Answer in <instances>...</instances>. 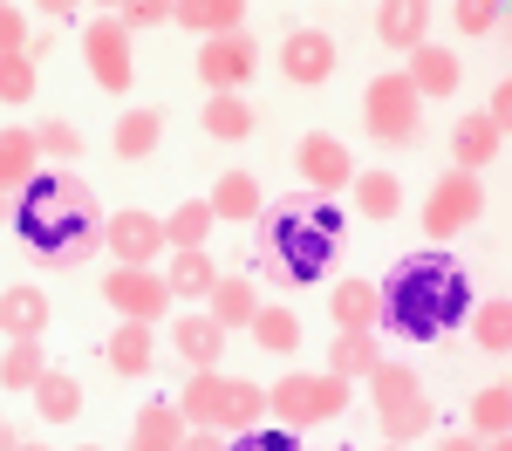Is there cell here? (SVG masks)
Listing matches in <instances>:
<instances>
[{"mask_svg": "<svg viewBox=\"0 0 512 451\" xmlns=\"http://www.w3.org/2000/svg\"><path fill=\"white\" fill-rule=\"evenodd\" d=\"M103 205L89 199V185H82L76 171H35L21 192H14V233L28 240V253H35L41 267H82V260H96L103 253Z\"/></svg>", "mask_w": 512, "mask_h": 451, "instance_id": "obj_1", "label": "cell"}, {"mask_svg": "<svg viewBox=\"0 0 512 451\" xmlns=\"http://www.w3.org/2000/svg\"><path fill=\"white\" fill-rule=\"evenodd\" d=\"M376 301H383L376 328H390L403 342H444L451 328H465V315H472V274L444 246H424V253L396 260L390 281L376 287Z\"/></svg>", "mask_w": 512, "mask_h": 451, "instance_id": "obj_2", "label": "cell"}, {"mask_svg": "<svg viewBox=\"0 0 512 451\" xmlns=\"http://www.w3.org/2000/svg\"><path fill=\"white\" fill-rule=\"evenodd\" d=\"M260 240H253V274L287 287H321L342 260V205L321 199V192H294V199L267 205L260 219Z\"/></svg>", "mask_w": 512, "mask_h": 451, "instance_id": "obj_3", "label": "cell"}, {"mask_svg": "<svg viewBox=\"0 0 512 451\" xmlns=\"http://www.w3.org/2000/svg\"><path fill=\"white\" fill-rule=\"evenodd\" d=\"M349 404V383L342 376H280L274 390H267V417H280V431H308V424H328L335 410Z\"/></svg>", "mask_w": 512, "mask_h": 451, "instance_id": "obj_4", "label": "cell"}, {"mask_svg": "<svg viewBox=\"0 0 512 451\" xmlns=\"http://www.w3.org/2000/svg\"><path fill=\"white\" fill-rule=\"evenodd\" d=\"M362 123H369V137H383V144H417L424 103H417V89L403 76H376L362 89Z\"/></svg>", "mask_w": 512, "mask_h": 451, "instance_id": "obj_5", "label": "cell"}, {"mask_svg": "<svg viewBox=\"0 0 512 451\" xmlns=\"http://www.w3.org/2000/svg\"><path fill=\"white\" fill-rule=\"evenodd\" d=\"M485 219V185H478L472 171H451V178H437V192L424 199V240H458L465 226Z\"/></svg>", "mask_w": 512, "mask_h": 451, "instance_id": "obj_6", "label": "cell"}, {"mask_svg": "<svg viewBox=\"0 0 512 451\" xmlns=\"http://www.w3.org/2000/svg\"><path fill=\"white\" fill-rule=\"evenodd\" d=\"M82 62H89L96 89H110V96H123V89L137 82V55H130V35H123L110 14H96V21L82 28Z\"/></svg>", "mask_w": 512, "mask_h": 451, "instance_id": "obj_7", "label": "cell"}, {"mask_svg": "<svg viewBox=\"0 0 512 451\" xmlns=\"http://www.w3.org/2000/svg\"><path fill=\"white\" fill-rule=\"evenodd\" d=\"M294 171H301V185L321 192V199H335L342 185H355V158L342 137H328V130H308L301 144H294Z\"/></svg>", "mask_w": 512, "mask_h": 451, "instance_id": "obj_8", "label": "cell"}, {"mask_svg": "<svg viewBox=\"0 0 512 451\" xmlns=\"http://www.w3.org/2000/svg\"><path fill=\"white\" fill-rule=\"evenodd\" d=\"M103 301L117 308L123 322H158V315H171V294H164V274L158 267H117L110 281H103Z\"/></svg>", "mask_w": 512, "mask_h": 451, "instance_id": "obj_9", "label": "cell"}, {"mask_svg": "<svg viewBox=\"0 0 512 451\" xmlns=\"http://www.w3.org/2000/svg\"><path fill=\"white\" fill-rule=\"evenodd\" d=\"M260 69V48H253V35L239 28V35H219L198 48V82L212 89V96H239V82Z\"/></svg>", "mask_w": 512, "mask_h": 451, "instance_id": "obj_10", "label": "cell"}, {"mask_svg": "<svg viewBox=\"0 0 512 451\" xmlns=\"http://www.w3.org/2000/svg\"><path fill=\"white\" fill-rule=\"evenodd\" d=\"M103 246L117 253V267H151L164 253V219L158 212H110L103 219Z\"/></svg>", "mask_w": 512, "mask_h": 451, "instance_id": "obj_11", "label": "cell"}, {"mask_svg": "<svg viewBox=\"0 0 512 451\" xmlns=\"http://www.w3.org/2000/svg\"><path fill=\"white\" fill-rule=\"evenodd\" d=\"M280 76L301 82V89L328 82L335 76V35H328V28H294V35L280 41Z\"/></svg>", "mask_w": 512, "mask_h": 451, "instance_id": "obj_12", "label": "cell"}, {"mask_svg": "<svg viewBox=\"0 0 512 451\" xmlns=\"http://www.w3.org/2000/svg\"><path fill=\"white\" fill-rule=\"evenodd\" d=\"M431 21H437V7H424V0H383L376 7V41H390V48H424L431 41Z\"/></svg>", "mask_w": 512, "mask_h": 451, "instance_id": "obj_13", "label": "cell"}, {"mask_svg": "<svg viewBox=\"0 0 512 451\" xmlns=\"http://www.w3.org/2000/svg\"><path fill=\"white\" fill-rule=\"evenodd\" d=\"M48 315H55V301L41 287H7L0 294V335H14V342H41Z\"/></svg>", "mask_w": 512, "mask_h": 451, "instance_id": "obj_14", "label": "cell"}, {"mask_svg": "<svg viewBox=\"0 0 512 451\" xmlns=\"http://www.w3.org/2000/svg\"><path fill=\"white\" fill-rule=\"evenodd\" d=\"M205 205H212V219H239V226H253V219L267 212V192H260L253 171H226V178L205 192Z\"/></svg>", "mask_w": 512, "mask_h": 451, "instance_id": "obj_15", "label": "cell"}, {"mask_svg": "<svg viewBox=\"0 0 512 451\" xmlns=\"http://www.w3.org/2000/svg\"><path fill=\"white\" fill-rule=\"evenodd\" d=\"M171 21L192 28V35H205V41H219V35H239L246 0H171Z\"/></svg>", "mask_w": 512, "mask_h": 451, "instance_id": "obj_16", "label": "cell"}, {"mask_svg": "<svg viewBox=\"0 0 512 451\" xmlns=\"http://www.w3.org/2000/svg\"><path fill=\"white\" fill-rule=\"evenodd\" d=\"M192 424L178 417V404H144L130 424V451H185Z\"/></svg>", "mask_w": 512, "mask_h": 451, "instance_id": "obj_17", "label": "cell"}, {"mask_svg": "<svg viewBox=\"0 0 512 451\" xmlns=\"http://www.w3.org/2000/svg\"><path fill=\"white\" fill-rule=\"evenodd\" d=\"M403 82L417 89V103H424V96H451V89H458V55H451V48H437V41H424V48H410Z\"/></svg>", "mask_w": 512, "mask_h": 451, "instance_id": "obj_18", "label": "cell"}, {"mask_svg": "<svg viewBox=\"0 0 512 451\" xmlns=\"http://www.w3.org/2000/svg\"><path fill=\"white\" fill-rule=\"evenodd\" d=\"M178 417H185L192 431H219V417H226V376H219V369H192V383H185V397H178Z\"/></svg>", "mask_w": 512, "mask_h": 451, "instance_id": "obj_19", "label": "cell"}, {"mask_svg": "<svg viewBox=\"0 0 512 451\" xmlns=\"http://www.w3.org/2000/svg\"><path fill=\"white\" fill-rule=\"evenodd\" d=\"M499 151H506V137H499V123L485 117V110L451 130V158H458V171H472V178H478L492 158H499Z\"/></svg>", "mask_w": 512, "mask_h": 451, "instance_id": "obj_20", "label": "cell"}, {"mask_svg": "<svg viewBox=\"0 0 512 451\" xmlns=\"http://www.w3.org/2000/svg\"><path fill=\"white\" fill-rule=\"evenodd\" d=\"M171 342H178V356L192 369H219V356H226V328L212 322V315H178Z\"/></svg>", "mask_w": 512, "mask_h": 451, "instance_id": "obj_21", "label": "cell"}, {"mask_svg": "<svg viewBox=\"0 0 512 451\" xmlns=\"http://www.w3.org/2000/svg\"><path fill=\"white\" fill-rule=\"evenodd\" d=\"M328 308H335V328H342V335H376V315H383L376 281H335Z\"/></svg>", "mask_w": 512, "mask_h": 451, "instance_id": "obj_22", "label": "cell"}, {"mask_svg": "<svg viewBox=\"0 0 512 451\" xmlns=\"http://www.w3.org/2000/svg\"><path fill=\"white\" fill-rule=\"evenodd\" d=\"M376 424H383V445H417V438H431L437 410L424 404V397H396V404H376Z\"/></svg>", "mask_w": 512, "mask_h": 451, "instance_id": "obj_23", "label": "cell"}, {"mask_svg": "<svg viewBox=\"0 0 512 451\" xmlns=\"http://www.w3.org/2000/svg\"><path fill=\"white\" fill-rule=\"evenodd\" d=\"M205 315L226 328H253V315H260V294H253V281H239V274H219V287L205 294Z\"/></svg>", "mask_w": 512, "mask_h": 451, "instance_id": "obj_24", "label": "cell"}, {"mask_svg": "<svg viewBox=\"0 0 512 451\" xmlns=\"http://www.w3.org/2000/svg\"><path fill=\"white\" fill-rule=\"evenodd\" d=\"M267 424V383H253V376H226V417H219V438L226 431H260Z\"/></svg>", "mask_w": 512, "mask_h": 451, "instance_id": "obj_25", "label": "cell"}, {"mask_svg": "<svg viewBox=\"0 0 512 451\" xmlns=\"http://www.w3.org/2000/svg\"><path fill=\"white\" fill-rule=\"evenodd\" d=\"M35 171H41L35 130H0V199H14V192H21Z\"/></svg>", "mask_w": 512, "mask_h": 451, "instance_id": "obj_26", "label": "cell"}, {"mask_svg": "<svg viewBox=\"0 0 512 451\" xmlns=\"http://www.w3.org/2000/svg\"><path fill=\"white\" fill-rule=\"evenodd\" d=\"M103 356H110L117 376H144V369L158 363V335H151L144 322H117V335L103 342Z\"/></svg>", "mask_w": 512, "mask_h": 451, "instance_id": "obj_27", "label": "cell"}, {"mask_svg": "<svg viewBox=\"0 0 512 451\" xmlns=\"http://www.w3.org/2000/svg\"><path fill=\"white\" fill-rule=\"evenodd\" d=\"M383 363H390V356H383V335H335V363H328V376L369 383Z\"/></svg>", "mask_w": 512, "mask_h": 451, "instance_id": "obj_28", "label": "cell"}, {"mask_svg": "<svg viewBox=\"0 0 512 451\" xmlns=\"http://www.w3.org/2000/svg\"><path fill=\"white\" fill-rule=\"evenodd\" d=\"M212 287H219V267L205 253H171V267H164V294L171 301H205Z\"/></svg>", "mask_w": 512, "mask_h": 451, "instance_id": "obj_29", "label": "cell"}, {"mask_svg": "<svg viewBox=\"0 0 512 451\" xmlns=\"http://www.w3.org/2000/svg\"><path fill=\"white\" fill-rule=\"evenodd\" d=\"M212 226H219V219H212V205H205V199H185L171 219H164V246H171V253H205Z\"/></svg>", "mask_w": 512, "mask_h": 451, "instance_id": "obj_30", "label": "cell"}, {"mask_svg": "<svg viewBox=\"0 0 512 451\" xmlns=\"http://www.w3.org/2000/svg\"><path fill=\"white\" fill-rule=\"evenodd\" d=\"M35 410H41V424H76L82 417V383L62 376V369H48L35 383Z\"/></svg>", "mask_w": 512, "mask_h": 451, "instance_id": "obj_31", "label": "cell"}, {"mask_svg": "<svg viewBox=\"0 0 512 451\" xmlns=\"http://www.w3.org/2000/svg\"><path fill=\"white\" fill-rule=\"evenodd\" d=\"M465 322H472V342H478V349H492V356H506V349H512V301H506V294L472 301V315H465Z\"/></svg>", "mask_w": 512, "mask_h": 451, "instance_id": "obj_32", "label": "cell"}, {"mask_svg": "<svg viewBox=\"0 0 512 451\" xmlns=\"http://www.w3.org/2000/svg\"><path fill=\"white\" fill-rule=\"evenodd\" d=\"M110 144H117V158H151V151L164 144V117L158 110H123Z\"/></svg>", "mask_w": 512, "mask_h": 451, "instance_id": "obj_33", "label": "cell"}, {"mask_svg": "<svg viewBox=\"0 0 512 451\" xmlns=\"http://www.w3.org/2000/svg\"><path fill=\"white\" fill-rule=\"evenodd\" d=\"M48 376V349L41 342H7L0 349V390H35Z\"/></svg>", "mask_w": 512, "mask_h": 451, "instance_id": "obj_34", "label": "cell"}, {"mask_svg": "<svg viewBox=\"0 0 512 451\" xmlns=\"http://www.w3.org/2000/svg\"><path fill=\"white\" fill-rule=\"evenodd\" d=\"M205 137H219V144L253 137V103H246V96H212V103H205Z\"/></svg>", "mask_w": 512, "mask_h": 451, "instance_id": "obj_35", "label": "cell"}, {"mask_svg": "<svg viewBox=\"0 0 512 451\" xmlns=\"http://www.w3.org/2000/svg\"><path fill=\"white\" fill-rule=\"evenodd\" d=\"M253 342H260L267 356H294V349H301V315H294V308H260V315H253Z\"/></svg>", "mask_w": 512, "mask_h": 451, "instance_id": "obj_36", "label": "cell"}, {"mask_svg": "<svg viewBox=\"0 0 512 451\" xmlns=\"http://www.w3.org/2000/svg\"><path fill=\"white\" fill-rule=\"evenodd\" d=\"M355 205L369 219H396L403 212V185H396L390 171H355Z\"/></svg>", "mask_w": 512, "mask_h": 451, "instance_id": "obj_37", "label": "cell"}, {"mask_svg": "<svg viewBox=\"0 0 512 451\" xmlns=\"http://www.w3.org/2000/svg\"><path fill=\"white\" fill-rule=\"evenodd\" d=\"M506 424H512V390L506 383L478 390L472 397V438H506Z\"/></svg>", "mask_w": 512, "mask_h": 451, "instance_id": "obj_38", "label": "cell"}, {"mask_svg": "<svg viewBox=\"0 0 512 451\" xmlns=\"http://www.w3.org/2000/svg\"><path fill=\"white\" fill-rule=\"evenodd\" d=\"M35 144H41V158L55 164V171H69V164L82 158V130H76V123H62V117L35 123Z\"/></svg>", "mask_w": 512, "mask_h": 451, "instance_id": "obj_39", "label": "cell"}, {"mask_svg": "<svg viewBox=\"0 0 512 451\" xmlns=\"http://www.w3.org/2000/svg\"><path fill=\"white\" fill-rule=\"evenodd\" d=\"M396 397H424V376L410 363H383L369 376V404H396Z\"/></svg>", "mask_w": 512, "mask_h": 451, "instance_id": "obj_40", "label": "cell"}, {"mask_svg": "<svg viewBox=\"0 0 512 451\" xmlns=\"http://www.w3.org/2000/svg\"><path fill=\"white\" fill-rule=\"evenodd\" d=\"M28 96H35V62L28 55H0V103L21 110Z\"/></svg>", "mask_w": 512, "mask_h": 451, "instance_id": "obj_41", "label": "cell"}, {"mask_svg": "<svg viewBox=\"0 0 512 451\" xmlns=\"http://www.w3.org/2000/svg\"><path fill=\"white\" fill-rule=\"evenodd\" d=\"M110 21L123 35L130 28H158V21H171V0H123V7H110Z\"/></svg>", "mask_w": 512, "mask_h": 451, "instance_id": "obj_42", "label": "cell"}, {"mask_svg": "<svg viewBox=\"0 0 512 451\" xmlns=\"http://www.w3.org/2000/svg\"><path fill=\"white\" fill-rule=\"evenodd\" d=\"M226 451H301V438H294V431H280V424H260V431H239Z\"/></svg>", "mask_w": 512, "mask_h": 451, "instance_id": "obj_43", "label": "cell"}, {"mask_svg": "<svg viewBox=\"0 0 512 451\" xmlns=\"http://www.w3.org/2000/svg\"><path fill=\"white\" fill-rule=\"evenodd\" d=\"M451 21H458L465 35H492V28L506 21V7H492V0H465V7H451Z\"/></svg>", "mask_w": 512, "mask_h": 451, "instance_id": "obj_44", "label": "cell"}, {"mask_svg": "<svg viewBox=\"0 0 512 451\" xmlns=\"http://www.w3.org/2000/svg\"><path fill=\"white\" fill-rule=\"evenodd\" d=\"M0 55H28V14L0 0Z\"/></svg>", "mask_w": 512, "mask_h": 451, "instance_id": "obj_45", "label": "cell"}, {"mask_svg": "<svg viewBox=\"0 0 512 451\" xmlns=\"http://www.w3.org/2000/svg\"><path fill=\"white\" fill-rule=\"evenodd\" d=\"M485 117L499 123V137L512 130V82H506V76H499V89H492V110H485Z\"/></svg>", "mask_w": 512, "mask_h": 451, "instance_id": "obj_46", "label": "cell"}, {"mask_svg": "<svg viewBox=\"0 0 512 451\" xmlns=\"http://www.w3.org/2000/svg\"><path fill=\"white\" fill-rule=\"evenodd\" d=\"M185 451H226V438H219V431H192V438H185Z\"/></svg>", "mask_w": 512, "mask_h": 451, "instance_id": "obj_47", "label": "cell"}, {"mask_svg": "<svg viewBox=\"0 0 512 451\" xmlns=\"http://www.w3.org/2000/svg\"><path fill=\"white\" fill-rule=\"evenodd\" d=\"M437 451H485V438H472V431H458V438H444Z\"/></svg>", "mask_w": 512, "mask_h": 451, "instance_id": "obj_48", "label": "cell"}, {"mask_svg": "<svg viewBox=\"0 0 512 451\" xmlns=\"http://www.w3.org/2000/svg\"><path fill=\"white\" fill-rule=\"evenodd\" d=\"M0 451H21V438H14V431H7V424H0Z\"/></svg>", "mask_w": 512, "mask_h": 451, "instance_id": "obj_49", "label": "cell"}, {"mask_svg": "<svg viewBox=\"0 0 512 451\" xmlns=\"http://www.w3.org/2000/svg\"><path fill=\"white\" fill-rule=\"evenodd\" d=\"M485 451H512V438H485Z\"/></svg>", "mask_w": 512, "mask_h": 451, "instance_id": "obj_50", "label": "cell"}, {"mask_svg": "<svg viewBox=\"0 0 512 451\" xmlns=\"http://www.w3.org/2000/svg\"><path fill=\"white\" fill-rule=\"evenodd\" d=\"M7 219H14V199H0V226H7Z\"/></svg>", "mask_w": 512, "mask_h": 451, "instance_id": "obj_51", "label": "cell"}, {"mask_svg": "<svg viewBox=\"0 0 512 451\" xmlns=\"http://www.w3.org/2000/svg\"><path fill=\"white\" fill-rule=\"evenodd\" d=\"M21 451H41V445H21Z\"/></svg>", "mask_w": 512, "mask_h": 451, "instance_id": "obj_52", "label": "cell"}, {"mask_svg": "<svg viewBox=\"0 0 512 451\" xmlns=\"http://www.w3.org/2000/svg\"><path fill=\"white\" fill-rule=\"evenodd\" d=\"M82 451H96V445H82Z\"/></svg>", "mask_w": 512, "mask_h": 451, "instance_id": "obj_53", "label": "cell"}, {"mask_svg": "<svg viewBox=\"0 0 512 451\" xmlns=\"http://www.w3.org/2000/svg\"><path fill=\"white\" fill-rule=\"evenodd\" d=\"M383 451H396V445H383Z\"/></svg>", "mask_w": 512, "mask_h": 451, "instance_id": "obj_54", "label": "cell"}]
</instances>
